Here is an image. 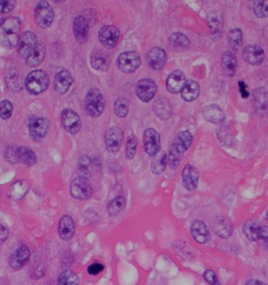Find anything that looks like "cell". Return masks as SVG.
Wrapping results in <instances>:
<instances>
[{
  "label": "cell",
  "instance_id": "obj_17",
  "mask_svg": "<svg viewBox=\"0 0 268 285\" xmlns=\"http://www.w3.org/2000/svg\"><path fill=\"white\" fill-rule=\"evenodd\" d=\"M89 61L92 68L99 72H107L111 65L109 54L102 50H96L89 56Z\"/></svg>",
  "mask_w": 268,
  "mask_h": 285
},
{
  "label": "cell",
  "instance_id": "obj_50",
  "mask_svg": "<svg viewBox=\"0 0 268 285\" xmlns=\"http://www.w3.org/2000/svg\"><path fill=\"white\" fill-rule=\"evenodd\" d=\"M9 237V230L8 228L0 223V247L5 243Z\"/></svg>",
  "mask_w": 268,
  "mask_h": 285
},
{
  "label": "cell",
  "instance_id": "obj_18",
  "mask_svg": "<svg viewBox=\"0 0 268 285\" xmlns=\"http://www.w3.org/2000/svg\"><path fill=\"white\" fill-rule=\"evenodd\" d=\"M199 172L192 165H185L182 171V181L184 188L188 191H193L198 187Z\"/></svg>",
  "mask_w": 268,
  "mask_h": 285
},
{
  "label": "cell",
  "instance_id": "obj_51",
  "mask_svg": "<svg viewBox=\"0 0 268 285\" xmlns=\"http://www.w3.org/2000/svg\"><path fill=\"white\" fill-rule=\"evenodd\" d=\"M238 86H239L240 93H241V97L243 98H247L249 96V93L247 92L246 85L243 81H240L238 83Z\"/></svg>",
  "mask_w": 268,
  "mask_h": 285
},
{
  "label": "cell",
  "instance_id": "obj_32",
  "mask_svg": "<svg viewBox=\"0 0 268 285\" xmlns=\"http://www.w3.org/2000/svg\"><path fill=\"white\" fill-rule=\"evenodd\" d=\"M152 108L159 119L167 120L171 117V107H170V103L165 99H158L157 101H155Z\"/></svg>",
  "mask_w": 268,
  "mask_h": 285
},
{
  "label": "cell",
  "instance_id": "obj_23",
  "mask_svg": "<svg viewBox=\"0 0 268 285\" xmlns=\"http://www.w3.org/2000/svg\"><path fill=\"white\" fill-rule=\"evenodd\" d=\"M73 83L72 75L68 70H61L54 78V90L58 94H65L69 90Z\"/></svg>",
  "mask_w": 268,
  "mask_h": 285
},
{
  "label": "cell",
  "instance_id": "obj_34",
  "mask_svg": "<svg viewBox=\"0 0 268 285\" xmlns=\"http://www.w3.org/2000/svg\"><path fill=\"white\" fill-rule=\"evenodd\" d=\"M126 201L122 196H117L107 204V212L110 216H116L125 208Z\"/></svg>",
  "mask_w": 268,
  "mask_h": 285
},
{
  "label": "cell",
  "instance_id": "obj_47",
  "mask_svg": "<svg viewBox=\"0 0 268 285\" xmlns=\"http://www.w3.org/2000/svg\"><path fill=\"white\" fill-rule=\"evenodd\" d=\"M15 8V1H2L0 0V14L9 13Z\"/></svg>",
  "mask_w": 268,
  "mask_h": 285
},
{
  "label": "cell",
  "instance_id": "obj_45",
  "mask_svg": "<svg viewBox=\"0 0 268 285\" xmlns=\"http://www.w3.org/2000/svg\"><path fill=\"white\" fill-rule=\"evenodd\" d=\"M13 113V104L9 101L4 100L0 102V117L4 120L10 119Z\"/></svg>",
  "mask_w": 268,
  "mask_h": 285
},
{
  "label": "cell",
  "instance_id": "obj_48",
  "mask_svg": "<svg viewBox=\"0 0 268 285\" xmlns=\"http://www.w3.org/2000/svg\"><path fill=\"white\" fill-rule=\"evenodd\" d=\"M103 269H104V265H102L101 263H99V262H95V263L89 265L87 271L89 274L97 275L101 271H103Z\"/></svg>",
  "mask_w": 268,
  "mask_h": 285
},
{
  "label": "cell",
  "instance_id": "obj_44",
  "mask_svg": "<svg viewBox=\"0 0 268 285\" xmlns=\"http://www.w3.org/2000/svg\"><path fill=\"white\" fill-rule=\"evenodd\" d=\"M91 164V160L87 155H82L79 158L78 162V170L81 176L87 178L89 175V167Z\"/></svg>",
  "mask_w": 268,
  "mask_h": 285
},
{
  "label": "cell",
  "instance_id": "obj_8",
  "mask_svg": "<svg viewBox=\"0 0 268 285\" xmlns=\"http://www.w3.org/2000/svg\"><path fill=\"white\" fill-rule=\"evenodd\" d=\"M144 149L149 156L155 157L160 151V135L153 128L145 129L143 134Z\"/></svg>",
  "mask_w": 268,
  "mask_h": 285
},
{
  "label": "cell",
  "instance_id": "obj_1",
  "mask_svg": "<svg viewBox=\"0 0 268 285\" xmlns=\"http://www.w3.org/2000/svg\"><path fill=\"white\" fill-rule=\"evenodd\" d=\"M21 20L16 17H8L0 20V46L5 48L18 47L20 39Z\"/></svg>",
  "mask_w": 268,
  "mask_h": 285
},
{
  "label": "cell",
  "instance_id": "obj_35",
  "mask_svg": "<svg viewBox=\"0 0 268 285\" xmlns=\"http://www.w3.org/2000/svg\"><path fill=\"white\" fill-rule=\"evenodd\" d=\"M259 226L256 221L248 220L245 222L243 226V232L248 240L256 241L259 240Z\"/></svg>",
  "mask_w": 268,
  "mask_h": 285
},
{
  "label": "cell",
  "instance_id": "obj_21",
  "mask_svg": "<svg viewBox=\"0 0 268 285\" xmlns=\"http://www.w3.org/2000/svg\"><path fill=\"white\" fill-rule=\"evenodd\" d=\"M254 108L258 115L263 116L268 114V90L257 88L252 92Z\"/></svg>",
  "mask_w": 268,
  "mask_h": 285
},
{
  "label": "cell",
  "instance_id": "obj_16",
  "mask_svg": "<svg viewBox=\"0 0 268 285\" xmlns=\"http://www.w3.org/2000/svg\"><path fill=\"white\" fill-rule=\"evenodd\" d=\"M242 58L246 63L258 66L264 61V51L258 45L246 46L242 51Z\"/></svg>",
  "mask_w": 268,
  "mask_h": 285
},
{
  "label": "cell",
  "instance_id": "obj_38",
  "mask_svg": "<svg viewBox=\"0 0 268 285\" xmlns=\"http://www.w3.org/2000/svg\"><path fill=\"white\" fill-rule=\"evenodd\" d=\"M57 285H79V277L72 271H63L57 279Z\"/></svg>",
  "mask_w": 268,
  "mask_h": 285
},
{
  "label": "cell",
  "instance_id": "obj_33",
  "mask_svg": "<svg viewBox=\"0 0 268 285\" xmlns=\"http://www.w3.org/2000/svg\"><path fill=\"white\" fill-rule=\"evenodd\" d=\"M18 158H19V162H22L27 166H33L37 161L34 151L28 147H19Z\"/></svg>",
  "mask_w": 268,
  "mask_h": 285
},
{
  "label": "cell",
  "instance_id": "obj_6",
  "mask_svg": "<svg viewBox=\"0 0 268 285\" xmlns=\"http://www.w3.org/2000/svg\"><path fill=\"white\" fill-rule=\"evenodd\" d=\"M35 19L39 27L41 29H48L52 26L54 12L50 4L46 1H41L37 4L35 11Z\"/></svg>",
  "mask_w": 268,
  "mask_h": 285
},
{
  "label": "cell",
  "instance_id": "obj_43",
  "mask_svg": "<svg viewBox=\"0 0 268 285\" xmlns=\"http://www.w3.org/2000/svg\"><path fill=\"white\" fill-rule=\"evenodd\" d=\"M137 148H138V139L134 135H132L128 138L125 147V156L127 159L131 160L135 157Z\"/></svg>",
  "mask_w": 268,
  "mask_h": 285
},
{
  "label": "cell",
  "instance_id": "obj_12",
  "mask_svg": "<svg viewBox=\"0 0 268 285\" xmlns=\"http://www.w3.org/2000/svg\"><path fill=\"white\" fill-rule=\"evenodd\" d=\"M31 257V251L28 246H19L10 255L9 265L13 269L19 270L29 262Z\"/></svg>",
  "mask_w": 268,
  "mask_h": 285
},
{
  "label": "cell",
  "instance_id": "obj_46",
  "mask_svg": "<svg viewBox=\"0 0 268 285\" xmlns=\"http://www.w3.org/2000/svg\"><path fill=\"white\" fill-rule=\"evenodd\" d=\"M203 276L204 278H205V280H206L208 283H210V284L220 285V282H219L214 271L211 270V269H207V270L205 271V272H204Z\"/></svg>",
  "mask_w": 268,
  "mask_h": 285
},
{
  "label": "cell",
  "instance_id": "obj_5",
  "mask_svg": "<svg viewBox=\"0 0 268 285\" xmlns=\"http://www.w3.org/2000/svg\"><path fill=\"white\" fill-rule=\"evenodd\" d=\"M70 193L77 200H87L93 194V188L89 179L84 176H78L72 180L70 186Z\"/></svg>",
  "mask_w": 268,
  "mask_h": 285
},
{
  "label": "cell",
  "instance_id": "obj_36",
  "mask_svg": "<svg viewBox=\"0 0 268 285\" xmlns=\"http://www.w3.org/2000/svg\"><path fill=\"white\" fill-rule=\"evenodd\" d=\"M130 101L125 97H119L114 103V114L118 118H125L129 114Z\"/></svg>",
  "mask_w": 268,
  "mask_h": 285
},
{
  "label": "cell",
  "instance_id": "obj_14",
  "mask_svg": "<svg viewBox=\"0 0 268 285\" xmlns=\"http://www.w3.org/2000/svg\"><path fill=\"white\" fill-rule=\"evenodd\" d=\"M120 37V32L118 28L113 26H103L99 30L98 39L100 43L107 49L115 47Z\"/></svg>",
  "mask_w": 268,
  "mask_h": 285
},
{
  "label": "cell",
  "instance_id": "obj_30",
  "mask_svg": "<svg viewBox=\"0 0 268 285\" xmlns=\"http://www.w3.org/2000/svg\"><path fill=\"white\" fill-rule=\"evenodd\" d=\"M45 56H46V46L44 43H38L33 52L26 59V65L32 68L39 66L44 61Z\"/></svg>",
  "mask_w": 268,
  "mask_h": 285
},
{
  "label": "cell",
  "instance_id": "obj_19",
  "mask_svg": "<svg viewBox=\"0 0 268 285\" xmlns=\"http://www.w3.org/2000/svg\"><path fill=\"white\" fill-rule=\"evenodd\" d=\"M167 56L166 51L161 47H156L149 51L147 60L149 66L154 70H161L167 63Z\"/></svg>",
  "mask_w": 268,
  "mask_h": 285
},
{
  "label": "cell",
  "instance_id": "obj_24",
  "mask_svg": "<svg viewBox=\"0 0 268 285\" xmlns=\"http://www.w3.org/2000/svg\"><path fill=\"white\" fill-rule=\"evenodd\" d=\"M186 82V76L182 71H174L167 79V90L171 94H178L183 90Z\"/></svg>",
  "mask_w": 268,
  "mask_h": 285
},
{
  "label": "cell",
  "instance_id": "obj_25",
  "mask_svg": "<svg viewBox=\"0 0 268 285\" xmlns=\"http://www.w3.org/2000/svg\"><path fill=\"white\" fill-rule=\"evenodd\" d=\"M75 222L69 215H63L58 223V233L62 240H70L75 234Z\"/></svg>",
  "mask_w": 268,
  "mask_h": 285
},
{
  "label": "cell",
  "instance_id": "obj_26",
  "mask_svg": "<svg viewBox=\"0 0 268 285\" xmlns=\"http://www.w3.org/2000/svg\"><path fill=\"white\" fill-rule=\"evenodd\" d=\"M191 235L195 241L199 244H206L209 241L210 237L209 229L202 221H194L191 224Z\"/></svg>",
  "mask_w": 268,
  "mask_h": 285
},
{
  "label": "cell",
  "instance_id": "obj_52",
  "mask_svg": "<svg viewBox=\"0 0 268 285\" xmlns=\"http://www.w3.org/2000/svg\"><path fill=\"white\" fill-rule=\"evenodd\" d=\"M245 285H267L259 280H249L247 281Z\"/></svg>",
  "mask_w": 268,
  "mask_h": 285
},
{
  "label": "cell",
  "instance_id": "obj_29",
  "mask_svg": "<svg viewBox=\"0 0 268 285\" xmlns=\"http://www.w3.org/2000/svg\"><path fill=\"white\" fill-rule=\"evenodd\" d=\"M181 93V97L184 101L191 102V101H195L199 97L200 86L196 81L190 79L186 82Z\"/></svg>",
  "mask_w": 268,
  "mask_h": 285
},
{
  "label": "cell",
  "instance_id": "obj_49",
  "mask_svg": "<svg viewBox=\"0 0 268 285\" xmlns=\"http://www.w3.org/2000/svg\"><path fill=\"white\" fill-rule=\"evenodd\" d=\"M259 240L263 241L264 245L268 247V226H263L259 228Z\"/></svg>",
  "mask_w": 268,
  "mask_h": 285
},
{
  "label": "cell",
  "instance_id": "obj_40",
  "mask_svg": "<svg viewBox=\"0 0 268 285\" xmlns=\"http://www.w3.org/2000/svg\"><path fill=\"white\" fill-rule=\"evenodd\" d=\"M208 24L214 36L220 34L222 30V18L216 14H212L208 17Z\"/></svg>",
  "mask_w": 268,
  "mask_h": 285
},
{
  "label": "cell",
  "instance_id": "obj_9",
  "mask_svg": "<svg viewBox=\"0 0 268 285\" xmlns=\"http://www.w3.org/2000/svg\"><path fill=\"white\" fill-rule=\"evenodd\" d=\"M61 124L64 129L71 134H77L80 131L82 122L79 114L71 108L63 110L61 115Z\"/></svg>",
  "mask_w": 268,
  "mask_h": 285
},
{
  "label": "cell",
  "instance_id": "obj_4",
  "mask_svg": "<svg viewBox=\"0 0 268 285\" xmlns=\"http://www.w3.org/2000/svg\"><path fill=\"white\" fill-rule=\"evenodd\" d=\"M142 65L141 56L135 51H128L120 54L117 59V67L125 74L132 73Z\"/></svg>",
  "mask_w": 268,
  "mask_h": 285
},
{
  "label": "cell",
  "instance_id": "obj_31",
  "mask_svg": "<svg viewBox=\"0 0 268 285\" xmlns=\"http://www.w3.org/2000/svg\"><path fill=\"white\" fill-rule=\"evenodd\" d=\"M168 43L170 48L176 51H184L190 45L189 39L181 33H173L169 37Z\"/></svg>",
  "mask_w": 268,
  "mask_h": 285
},
{
  "label": "cell",
  "instance_id": "obj_22",
  "mask_svg": "<svg viewBox=\"0 0 268 285\" xmlns=\"http://www.w3.org/2000/svg\"><path fill=\"white\" fill-rule=\"evenodd\" d=\"M73 33L75 40L80 44H84L89 36V23L83 16L76 17L73 22Z\"/></svg>",
  "mask_w": 268,
  "mask_h": 285
},
{
  "label": "cell",
  "instance_id": "obj_2",
  "mask_svg": "<svg viewBox=\"0 0 268 285\" xmlns=\"http://www.w3.org/2000/svg\"><path fill=\"white\" fill-rule=\"evenodd\" d=\"M25 85L29 93L33 95H39L48 88L50 76L45 71H33L25 79Z\"/></svg>",
  "mask_w": 268,
  "mask_h": 285
},
{
  "label": "cell",
  "instance_id": "obj_3",
  "mask_svg": "<svg viewBox=\"0 0 268 285\" xmlns=\"http://www.w3.org/2000/svg\"><path fill=\"white\" fill-rule=\"evenodd\" d=\"M105 101L100 90L92 88L87 92L85 98L86 113L92 118L100 116L104 111Z\"/></svg>",
  "mask_w": 268,
  "mask_h": 285
},
{
  "label": "cell",
  "instance_id": "obj_7",
  "mask_svg": "<svg viewBox=\"0 0 268 285\" xmlns=\"http://www.w3.org/2000/svg\"><path fill=\"white\" fill-rule=\"evenodd\" d=\"M134 91L143 102H150L157 92V84L151 79H142L137 83Z\"/></svg>",
  "mask_w": 268,
  "mask_h": 285
},
{
  "label": "cell",
  "instance_id": "obj_15",
  "mask_svg": "<svg viewBox=\"0 0 268 285\" xmlns=\"http://www.w3.org/2000/svg\"><path fill=\"white\" fill-rule=\"evenodd\" d=\"M193 141V136L189 131H181L175 136L170 151L179 156L182 155L183 153L191 147Z\"/></svg>",
  "mask_w": 268,
  "mask_h": 285
},
{
  "label": "cell",
  "instance_id": "obj_13",
  "mask_svg": "<svg viewBox=\"0 0 268 285\" xmlns=\"http://www.w3.org/2000/svg\"><path fill=\"white\" fill-rule=\"evenodd\" d=\"M124 133L118 127H111L107 129L104 135L106 147L111 153H116L119 151L123 141Z\"/></svg>",
  "mask_w": 268,
  "mask_h": 285
},
{
  "label": "cell",
  "instance_id": "obj_39",
  "mask_svg": "<svg viewBox=\"0 0 268 285\" xmlns=\"http://www.w3.org/2000/svg\"><path fill=\"white\" fill-rule=\"evenodd\" d=\"M227 38H228L229 44L232 47L233 50L237 51L239 48L240 46L241 45L242 39H243L241 29H234L230 31Z\"/></svg>",
  "mask_w": 268,
  "mask_h": 285
},
{
  "label": "cell",
  "instance_id": "obj_28",
  "mask_svg": "<svg viewBox=\"0 0 268 285\" xmlns=\"http://www.w3.org/2000/svg\"><path fill=\"white\" fill-rule=\"evenodd\" d=\"M221 66L223 73L226 76L230 77L234 76L238 68V61L235 55L230 51L223 53L221 58Z\"/></svg>",
  "mask_w": 268,
  "mask_h": 285
},
{
  "label": "cell",
  "instance_id": "obj_42",
  "mask_svg": "<svg viewBox=\"0 0 268 285\" xmlns=\"http://www.w3.org/2000/svg\"><path fill=\"white\" fill-rule=\"evenodd\" d=\"M18 148L19 147L18 146L9 145L4 150V158L10 163L16 164L19 162Z\"/></svg>",
  "mask_w": 268,
  "mask_h": 285
},
{
  "label": "cell",
  "instance_id": "obj_37",
  "mask_svg": "<svg viewBox=\"0 0 268 285\" xmlns=\"http://www.w3.org/2000/svg\"><path fill=\"white\" fill-rule=\"evenodd\" d=\"M168 162L167 153H160L155 156L154 160L152 161V172L156 175H160L164 172Z\"/></svg>",
  "mask_w": 268,
  "mask_h": 285
},
{
  "label": "cell",
  "instance_id": "obj_27",
  "mask_svg": "<svg viewBox=\"0 0 268 285\" xmlns=\"http://www.w3.org/2000/svg\"><path fill=\"white\" fill-rule=\"evenodd\" d=\"M204 118L208 122L213 124L221 123L225 119V115L220 106L216 104H209L205 107L202 111Z\"/></svg>",
  "mask_w": 268,
  "mask_h": 285
},
{
  "label": "cell",
  "instance_id": "obj_41",
  "mask_svg": "<svg viewBox=\"0 0 268 285\" xmlns=\"http://www.w3.org/2000/svg\"><path fill=\"white\" fill-rule=\"evenodd\" d=\"M254 15L259 18L268 17V0L255 1L253 4Z\"/></svg>",
  "mask_w": 268,
  "mask_h": 285
},
{
  "label": "cell",
  "instance_id": "obj_11",
  "mask_svg": "<svg viewBox=\"0 0 268 285\" xmlns=\"http://www.w3.org/2000/svg\"><path fill=\"white\" fill-rule=\"evenodd\" d=\"M29 133L33 140L40 141L47 135L50 128V122L43 118H33L28 123Z\"/></svg>",
  "mask_w": 268,
  "mask_h": 285
},
{
  "label": "cell",
  "instance_id": "obj_20",
  "mask_svg": "<svg viewBox=\"0 0 268 285\" xmlns=\"http://www.w3.org/2000/svg\"><path fill=\"white\" fill-rule=\"evenodd\" d=\"M211 226L215 234L217 235L220 238L227 239L232 234V223L224 216L215 218L212 222Z\"/></svg>",
  "mask_w": 268,
  "mask_h": 285
},
{
  "label": "cell",
  "instance_id": "obj_10",
  "mask_svg": "<svg viewBox=\"0 0 268 285\" xmlns=\"http://www.w3.org/2000/svg\"><path fill=\"white\" fill-rule=\"evenodd\" d=\"M38 44L37 37L33 32H26L20 36L18 53L21 58L26 60L34 51Z\"/></svg>",
  "mask_w": 268,
  "mask_h": 285
}]
</instances>
